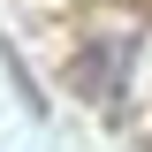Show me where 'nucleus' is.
I'll return each instance as SVG.
<instances>
[{
  "instance_id": "obj_1",
  "label": "nucleus",
  "mask_w": 152,
  "mask_h": 152,
  "mask_svg": "<svg viewBox=\"0 0 152 152\" xmlns=\"http://www.w3.org/2000/svg\"><path fill=\"white\" fill-rule=\"evenodd\" d=\"M69 84L84 99H107L114 84H122V53H107V46H91V53H76V69H69Z\"/></svg>"
}]
</instances>
